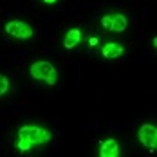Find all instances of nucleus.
Returning <instances> with one entry per match:
<instances>
[{"label":"nucleus","mask_w":157,"mask_h":157,"mask_svg":"<svg viewBox=\"0 0 157 157\" xmlns=\"http://www.w3.org/2000/svg\"><path fill=\"white\" fill-rule=\"evenodd\" d=\"M29 74L31 78L38 79V81H44L47 85H56L58 83V72H56V67L47 60H38L29 67Z\"/></svg>","instance_id":"1"},{"label":"nucleus","mask_w":157,"mask_h":157,"mask_svg":"<svg viewBox=\"0 0 157 157\" xmlns=\"http://www.w3.org/2000/svg\"><path fill=\"white\" fill-rule=\"evenodd\" d=\"M18 137L29 139L33 144H45L52 139V134L47 128H42L38 125H24L18 128Z\"/></svg>","instance_id":"2"},{"label":"nucleus","mask_w":157,"mask_h":157,"mask_svg":"<svg viewBox=\"0 0 157 157\" xmlns=\"http://www.w3.org/2000/svg\"><path fill=\"white\" fill-rule=\"evenodd\" d=\"M4 29H6V33L9 36H13L16 40H31L33 34H34L33 27L24 20H9Z\"/></svg>","instance_id":"3"},{"label":"nucleus","mask_w":157,"mask_h":157,"mask_svg":"<svg viewBox=\"0 0 157 157\" xmlns=\"http://www.w3.org/2000/svg\"><path fill=\"white\" fill-rule=\"evenodd\" d=\"M101 27H105L110 33H123L128 27V20L125 15L121 13H109V15H103L99 20Z\"/></svg>","instance_id":"4"},{"label":"nucleus","mask_w":157,"mask_h":157,"mask_svg":"<svg viewBox=\"0 0 157 157\" xmlns=\"http://www.w3.org/2000/svg\"><path fill=\"white\" fill-rule=\"evenodd\" d=\"M137 139L143 146H146L150 150H157V125H154V123L141 125L137 130Z\"/></svg>","instance_id":"5"},{"label":"nucleus","mask_w":157,"mask_h":157,"mask_svg":"<svg viewBox=\"0 0 157 157\" xmlns=\"http://www.w3.org/2000/svg\"><path fill=\"white\" fill-rule=\"evenodd\" d=\"M98 155L99 157H117L121 155V148L119 143L112 137H107L105 141H101L99 148H98Z\"/></svg>","instance_id":"6"},{"label":"nucleus","mask_w":157,"mask_h":157,"mask_svg":"<svg viewBox=\"0 0 157 157\" xmlns=\"http://www.w3.org/2000/svg\"><path fill=\"white\" fill-rule=\"evenodd\" d=\"M123 52H125V47H123L121 44H116V42H107V44H103V47H101V54H103V58H107V60L119 58V56H123Z\"/></svg>","instance_id":"7"},{"label":"nucleus","mask_w":157,"mask_h":157,"mask_svg":"<svg viewBox=\"0 0 157 157\" xmlns=\"http://www.w3.org/2000/svg\"><path fill=\"white\" fill-rule=\"evenodd\" d=\"M79 42H81V31H79L78 27H72V29H69V31L65 33V38H63V47L71 51V49L76 47Z\"/></svg>","instance_id":"8"},{"label":"nucleus","mask_w":157,"mask_h":157,"mask_svg":"<svg viewBox=\"0 0 157 157\" xmlns=\"http://www.w3.org/2000/svg\"><path fill=\"white\" fill-rule=\"evenodd\" d=\"M33 146H34V144H33L29 139H24V137H18V141H16V148H18L20 152H29Z\"/></svg>","instance_id":"9"},{"label":"nucleus","mask_w":157,"mask_h":157,"mask_svg":"<svg viewBox=\"0 0 157 157\" xmlns=\"http://www.w3.org/2000/svg\"><path fill=\"white\" fill-rule=\"evenodd\" d=\"M7 90H9V79H7V76L0 74V96H4Z\"/></svg>","instance_id":"10"},{"label":"nucleus","mask_w":157,"mask_h":157,"mask_svg":"<svg viewBox=\"0 0 157 157\" xmlns=\"http://www.w3.org/2000/svg\"><path fill=\"white\" fill-rule=\"evenodd\" d=\"M89 44H90V45H96V44H98V40H96V38H90V40H89Z\"/></svg>","instance_id":"11"},{"label":"nucleus","mask_w":157,"mask_h":157,"mask_svg":"<svg viewBox=\"0 0 157 157\" xmlns=\"http://www.w3.org/2000/svg\"><path fill=\"white\" fill-rule=\"evenodd\" d=\"M152 44H154V47L157 49V36H154V38H152Z\"/></svg>","instance_id":"12"},{"label":"nucleus","mask_w":157,"mask_h":157,"mask_svg":"<svg viewBox=\"0 0 157 157\" xmlns=\"http://www.w3.org/2000/svg\"><path fill=\"white\" fill-rule=\"evenodd\" d=\"M45 4H54V2H58V0H44Z\"/></svg>","instance_id":"13"}]
</instances>
